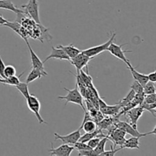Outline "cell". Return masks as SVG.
Returning <instances> with one entry per match:
<instances>
[{"label": "cell", "mask_w": 156, "mask_h": 156, "mask_svg": "<svg viewBox=\"0 0 156 156\" xmlns=\"http://www.w3.org/2000/svg\"><path fill=\"white\" fill-rule=\"evenodd\" d=\"M64 90L67 91V94L65 96H59L58 98L59 100L66 101L65 105L68 103H73L75 105H78L81 107L84 111H86V108L84 105V99H83L82 94L78 90L77 85H76L73 89H68L67 88H64Z\"/></svg>", "instance_id": "6da1fadb"}, {"label": "cell", "mask_w": 156, "mask_h": 156, "mask_svg": "<svg viewBox=\"0 0 156 156\" xmlns=\"http://www.w3.org/2000/svg\"><path fill=\"white\" fill-rule=\"evenodd\" d=\"M26 102H27V105L28 109L35 114V117L38 120V123L40 124H47L43 117H41V114H40V110H41V105L40 103V101L38 100V98L34 94H30L28 97L26 98Z\"/></svg>", "instance_id": "7a4b0ae2"}, {"label": "cell", "mask_w": 156, "mask_h": 156, "mask_svg": "<svg viewBox=\"0 0 156 156\" xmlns=\"http://www.w3.org/2000/svg\"><path fill=\"white\" fill-rule=\"evenodd\" d=\"M24 13L30 17L36 24H41L39 17V4L38 0H29L26 5L21 6Z\"/></svg>", "instance_id": "3957f363"}, {"label": "cell", "mask_w": 156, "mask_h": 156, "mask_svg": "<svg viewBox=\"0 0 156 156\" xmlns=\"http://www.w3.org/2000/svg\"><path fill=\"white\" fill-rule=\"evenodd\" d=\"M127 44H121V45H118V44H115V43L112 42L111 44L110 45L108 48V51L111 53L113 56H114L115 57L117 58V59H120V60L123 61L125 64H126L128 66H131L130 63V61L125 56V53H131V50H122V47L124 45H126Z\"/></svg>", "instance_id": "277c9868"}, {"label": "cell", "mask_w": 156, "mask_h": 156, "mask_svg": "<svg viewBox=\"0 0 156 156\" xmlns=\"http://www.w3.org/2000/svg\"><path fill=\"white\" fill-rule=\"evenodd\" d=\"M116 35V32H113V35H112L111 37L109 39L108 41H106V42L104 43V44H100V45H98V46H96V47H90V48L88 49H86V50H82V52L84 53H85L86 55L90 56V57H93V58L95 57V56H97V55L102 53V52L106 51V50H108L109 47H110V45L111 44V43L113 42Z\"/></svg>", "instance_id": "5b68a950"}, {"label": "cell", "mask_w": 156, "mask_h": 156, "mask_svg": "<svg viewBox=\"0 0 156 156\" xmlns=\"http://www.w3.org/2000/svg\"><path fill=\"white\" fill-rule=\"evenodd\" d=\"M93 59V57H90L89 56L86 55L85 53L81 52L79 54L76 55V56H74L73 58L70 59L69 62L71 63V65L75 66V68H76V73H80V70L82 69L84 67H87V65H88L89 62H90V60Z\"/></svg>", "instance_id": "8992f818"}, {"label": "cell", "mask_w": 156, "mask_h": 156, "mask_svg": "<svg viewBox=\"0 0 156 156\" xmlns=\"http://www.w3.org/2000/svg\"><path fill=\"white\" fill-rule=\"evenodd\" d=\"M55 137V141L56 140H61L63 143L64 144H69L73 146L76 142L79 141L80 138L81 136V129L80 127L76 130L73 131V132L67 134V135L61 136L59 135L57 133H54Z\"/></svg>", "instance_id": "52a82bcc"}, {"label": "cell", "mask_w": 156, "mask_h": 156, "mask_svg": "<svg viewBox=\"0 0 156 156\" xmlns=\"http://www.w3.org/2000/svg\"><path fill=\"white\" fill-rule=\"evenodd\" d=\"M116 126L125 131L127 134H129L132 136L143 137L146 136V133H140L137 129V125H132L125 121L118 120L116 123Z\"/></svg>", "instance_id": "ba28073f"}, {"label": "cell", "mask_w": 156, "mask_h": 156, "mask_svg": "<svg viewBox=\"0 0 156 156\" xmlns=\"http://www.w3.org/2000/svg\"><path fill=\"white\" fill-rule=\"evenodd\" d=\"M99 107L102 114L107 116H116V117L119 116V114L121 111V108H122V107L118 104L116 105H113V106H109L106 105V103L104 102L103 100L100 98L99 99Z\"/></svg>", "instance_id": "9c48e42d"}, {"label": "cell", "mask_w": 156, "mask_h": 156, "mask_svg": "<svg viewBox=\"0 0 156 156\" xmlns=\"http://www.w3.org/2000/svg\"><path fill=\"white\" fill-rule=\"evenodd\" d=\"M126 135V133L124 130H122L120 128L116 127V129H113L111 133H110V135L108 136L109 140H111L113 143H114V147L116 148V146H121L124 144L125 141V136Z\"/></svg>", "instance_id": "30bf717a"}, {"label": "cell", "mask_w": 156, "mask_h": 156, "mask_svg": "<svg viewBox=\"0 0 156 156\" xmlns=\"http://www.w3.org/2000/svg\"><path fill=\"white\" fill-rule=\"evenodd\" d=\"M73 149H74L73 146L69 144H64V143H63L59 147L54 148L53 143H51V147L49 149V153H50V155L70 156Z\"/></svg>", "instance_id": "8fae6325"}, {"label": "cell", "mask_w": 156, "mask_h": 156, "mask_svg": "<svg viewBox=\"0 0 156 156\" xmlns=\"http://www.w3.org/2000/svg\"><path fill=\"white\" fill-rule=\"evenodd\" d=\"M50 59H60V60H67L70 61V58L69 57L68 55L66 53V52L64 51L63 49H61V47H52L51 52H50V55L47 56V57L45 58L43 62H46L47 60Z\"/></svg>", "instance_id": "7c38bea8"}, {"label": "cell", "mask_w": 156, "mask_h": 156, "mask_svg": "<svg viewBox=\"0 0 156 156\" xmlns=\"http://www.w3.org/2000/svg\"><path fill=\"white\" fill-rule=\"evenodd\" d=\"M24 41H25L26 44L28 46V48L29 50V53H30V56H31V60H32V68L38 69L41 70V71L44 72V73H47L44 69V62L40 59V58L38 57V55L34 52V50H32V47H31L30 44H29L27 38H24Z\"/></svg>", "instance_id": "4fadbf2b"}, {"label": "cell", "mask_w": 156, "mask_h": 156, "mask_svg": "<svg viewBox=\"0 0 156 156\" xmlns=\"http://www.w3.org/2000/svg\"><path fill=\"white\" fill-rule=\"evenodd\" d=\"M144 111H145V109L141 105H139L138 107L136 106L135 108H132V109L128 110L125 114L129 118L131 124L137 125L138 120L142 117Z\"/></svg>", "instance_id": "5bb4252c"}, {"label": "cell", "mask_w": 156, "mask_h": 156, "mask_svg": "<svg viewBox=\"0 0 156 156\" xmlns=\"http://www.w3.org/2000/svg\"><path fill=\"white\" fill-rule=\"evenodd\" d=\"M128 69L130 70V72H131L132 76L134 80L138 81V82H139L142 86H144V85H145V84L149 81L148 75L142 74V73H139V72H137L136 70V68L133 67L132 65L129 66H128Z\"/></svg>", "instance_id": "9a60e30c"}, {"label": "cell", "mask_w": 156, "mask_h": 156, "mask_svg": "<svg viewBox=\"0 0 156 156\" xmlns=\"http://www.w3.org/2000/svg\"><path fill=\"white\" fill-rule=\"evenodd\" d=\"M47 76V73H44V72L38 69L32 68L29 74L28 75L27 78H26L25 82L29 84L31 82H34V81L37 80V79H39L40 78L43 77V76Z\"/></svg>", "instance_id": "2e32d148"}, {"label": "cell", "mask_w": 156, "mask_h": 156, "mask_svg": "<svg viewBox=\"0 0 156 156\" xmlns=\"http://www.w3.org/2000/svg\"><path fill=\"white\" fill-rule=\"evenodd\" d=\"M0 9L11 11V12H15V14L24 12V10L21 8L18 9V8L15 7L12 0H0Z\"/></svg>", "instance_id": "e0dca14e"}, {"label": "cell", "mask_w": 156, "mask_h": 156, "mask_svg": "<svg viewBox=\"0 0 156 156\" xmlns=\"http://www.w3.org/2000/svg\"><path fill=\"white\" fill-rule=\"evenodd\" d=\"M141 137L132 136L131 138L125 140L124 144L121 146L122 149H140L139 146V140Z\"/></svg>", "instance_id": "ac0fdd59"}, {"label": "cell", "mask_w": 156, "mask_h": 156, "mask_svg": "<svg viewBox=\"0 0 156 156\" xmlns=\"http://www.w3.org/2000/svg\"><path fill=\"white\" fill-rule=\"evenodd\" d=\"M57 47H61V49H63V50L66 52V53L68 55V56L70 58V59L73 58L74 56H76V55H78L80 53L82 52V50L78 49L77 47L73 46V44H69V45H67V46L57 45Z\"/></svg>", "instance_id": "d6986e66"}, {"label": "cell", "mask_w": 156, "mask_h": 156, "mask_svg": "<svg viewBox=\"0 0 156 156\" xmlns=\"http://www.w3.org/2000/svg\"><path fill=\"white\" fill-rule=\"evenodd\" d=\"M99 136V137H105L107 136H105L102 132V129H96V130L93 131L91 133H85L83 136H81L80 138L79 141L83 142V143H87L90 140L94 138V137Z\"/></svg>", "instance_id": "ffe728a7"}, {"label": "cell", "mask_w": 156, "mask_h": 156, "mask_svg": "<svg viewBox=\"0 0 156 156\" xmlns=\"http://www.w3.org/2000/svg\"><path fill=\"white\" fill-rule=\"evenodd\" d=\"M24 74V73H21L20 76H11V77H7L5 78V79H2V78L0 77V83L4 84V85H11V86H16L18 84L20 83V76H21Z\"/></svg>", "instance_id": "44dd1931"}, {"label": "cell", "mask_w": 156, "mask_h": 156, "mask_svg": "<svg viewBox=\"0 0 156 156\" xmlns=\"http://www.w3.org/2000/svg\"><path fill=\"white\" fill-rule=\"evenodd\" d=\"M117 121V119L116 120V119L113 118V117H110V118H103L100 122L98 123L97 125L100 129H108L110 126H113Z\"/></svg>", "instance_id": "7402d4cb"}, {"label": "cell", "mask_w": 156, "mask_h": 156, "mask_svg": "<svg viewBox=\"0 0 156 156\" xmlns=\"http://www.w3.org/2000/svg\"><path fill=\"white\" fill-rule=\"evenodd\" d=\"M15 88L22 94L23 97L24 98H27L30 94H29V91H28V84L27 82H20V83L18 84V85L15 86Z\"/></svg>", "instance_id": "603a6c76"}, {"label": "cell", "mask_w": 156, "mask_h": 156, "mask_svg": "<svg viewBox=\"0 0 156 156\" xmlns=\"http://www.w3.org/2000/svg\"><path fill=\"white\" fill-rule=\"evenodd\" d=\"M135 96H136V92H135V91H133L132 89H131V90H130L129 92H128V94H127V95L125 96L124 98H122V100H120V101L118 103V105H120L122 108L126 106L128 104H129L130 102H131L134 99Z\"/></svg>", "instance_id": "cb8c5ba5"}, {"label": "cell", "mask_w": 156, "mask_h": 156, "mask_svg": "<svg viewBox=\"0 0 156 156\" xmlns=\"http://www.w3.org/2000/svg\"><path fill=\"white\" fill-rule=\"evenodd\" d=\"M109 140L108 136H105L103 137L102 139H101L99 143H98V145L96 146V147L95 149H93V150L95 151L97 155H100L102 152L105 151V146H106V143H107V141Z\"/></svg>", "instance_id": "d4e9b609"}, {"label": "cell", "mask_w": 156, "mask_h": 156, "mask_svg": "<svg viewBox=\"0 0 156 156\" xmlns=\"http://www.w3.org/2000/svg\"><path fill=\"white\" fill-rule=\"evenodd\" d=\"M143 91L145 94H154L156 92V88L154 86V82L148 81L146 84L143 86Z\"/></svg>", "instance_id": "484cf974"}, {"label": "cell", "mask_w": 156, "mask_h": 156, "mask_svg": "<svg viewBox=\"0 0 156 156\" xmlns=\"http://www.w3.org/2000/svg\"><path fill=\"white\" fill-rule=\"evenodd\" d=\"M16 74V69L15 67L12 65L6 66L4 69V76L5 78L11 77V76H14Z\"/></svg>", "instance_id": "4316f807"}, {"label": "cell", "mask_w": 156, "mask_h": 156, "mask_svg": "<svg viewBox=\"0 0 156 156\" xmlns=\"http://www.w3.org/2000/svg\"><path fill=\"white\" fill-rule=\"evenodd\" d=\"M130 88H131V89H132L133 91L136 92V94H137V93L144 92L143 86H142V85L136 80L133 81L132 84V85L130 86Z\"/></svg>", "instance_id": "83f0119b"}, {"label": "cell", "mask_w": 156, "mask_h": 156, "mask_svg": "<svg viewBox=\"0 0 156 156\" xmlns=\"http://www.w3.org/2000/svg\"><path fill=\"white\" fill-rule=\"evenodd\" d=\"M73 147H74V149H76L77 151L92 149V148H90V146H88V144H87V143H83V142H80V141L76 142V143L73 145Z\"/></svg>", "instance_id": "f1b7e54d"}, {"label": "cell", "mask_w": 156, "mask_h": 156, "mask_svg": "<svg viewBox=\"0 0 156 156\" xmlns=\"http://www.w3.org/2000/svg\"><path fill=\"white\" fill-rule=\"evenodd\" d=\"M78 155L79 156H94L97 155L93 149H84V150L78 151Z\"/></svg>", "instance_id": "f546056e"}, {"label": "cell", "mask_w": 156, "mask_h": 156, "mask_svg": "<svg viewBox=\"0 0 156 156\" xmlns=\"http://www.w3.org/2000/svg\"><path fill=\"white\" fill-rule=\"evenodd\" d=\"M110 151H104L103 152H102V154H101L100 155H104V156H113L116 155V153H117L119 151H120L121 149H122V148L119 147V149H115V147H113V146H110Z\"/></svg>", "instance_id": "4dcf8cb0"}, {"label": "cell", "mask_w": 156, "mask_h": 156, "mask_svg": "<svg viewBox=\"0 0 156 156\" xmlns=\"http://www.w3.org/2000/svg\"><path fill=\"white\" fill-rule=\"evenodd\" d=\"M100 140H101V137H99V136L94 137V138L89 140V141L87 142V144H88V146H90V148H92V149H93L96 147V146H97L98 143H99Z\"/></svg>", "instance_id": "1f68e13d"}, {"label": "cell", "mask_w": 156, "mask_h": 156, "mask_svg": "<svg viewBox=\"0 0 156 156\" xmlns=\"http://www.w3.org/2000/svg\"><path fill=\"white\" fill-rule=\"evenodd\" d=\"M6 67V65H5L4 62L2 59L1 56H0V77L2 78V79H5L4 76V69Z\"/></svg>", "instance_id": "d6a6232c"}, {"label": "cell", "mask_w": 156, "mask_h": 156, "mask_svg": "<svg viewBox=\"0 0 156 156\" xmlns=\"http://www.w3.org/2000/svg\"><path fill=\"white\" fill-rule=\"evenodd\" d=\"M148 76L149 81L154 82V83H156V69L154 72H152V73H150L148 75Z\"/></svg>", "instance_id": "836d02e7"}, {"label": "cell", "mask_w": 156, "mask_h": 156, "mask_svg": "<svg viewBox=\"0 0 156 156\" xmlns=\"http://www.w3.org/2000/svg\"><path fill=\"white\" fill-rule=\"evenodd\" d=\"M8 20H6V18H3V16L2 15H0V25H2L4 26L5 24H6V23L8 22Z\"/></svg>", "instance_id": "e575fe53"}, {"label": "cell", "mask_w": 156, "mask_h": 156, "mask_svg": "<svg viewBox=\"0 0 156 156\" xmlns=\"http://www.w3.org/2000/svg\"><path fill=\"white\" fill-rule=\"evenodd\" d=\"M148 135H154L156 136V125H155V126L154 127V129H153L151 132L147 133L146 136H148Z\"/></svg>", "instance_id": "d590c367"}, {"label": "cell", "mask_w": 156, "mask_h": 156, "mask_svg": "<svg viewBox=\"0 0 156 156\" xmlns=\"http://www.w3.org/2000/svg\"><path fill=\"white\" fill-rule=\"evenodd\" d=\"M154 112H155V113H156V109H155V110H154Z\"/></svg>", "instance_id": "8d00e7d4"}]
</instances>
